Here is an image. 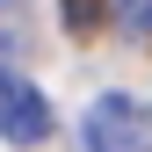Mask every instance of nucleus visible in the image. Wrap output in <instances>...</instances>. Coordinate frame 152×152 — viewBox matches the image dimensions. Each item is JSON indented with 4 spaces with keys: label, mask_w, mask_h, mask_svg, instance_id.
<instances>
[{
    "label": "nucleus",
    "mask_w": 152,
    "mask_h": 152,
    "mask_svg": "<svg viewBox=\"0 0 152 152\" xmlns=\"http://www.w3.org/2000/svg\"><path fill=\"white\" fill-rule=\"evenodd\" d=\"M65 22H72V29H94V22H102V7H94V0H65Z\"/></svg>",
    "instance_id": "nucleus-4"
},
{
    "label": "nucleus",
    "mask_w": 152,
    "mask_h": 152,
    "mask_svg": "<svg viewBox=\"0 0 152 152\" xmlns=\"http://www.w3.org/2000/svg\"><path fill=\"white\" fill-rule=\"evenodd\" d=\"M87 152H145V109L130 94H102L87 109Z\"/></svg>",
    "instance_id": "nucleus-2"
},
{
    "label": "nucleus",
    "mask_w": 152,
    "mask_h": 152,
    "mask_svg": "<svg viewBox=\"0 0 152 152\" xmlns=\"http://www.w3.org/2000/svg\"><path fill=\"white\" fill-rule=\"evenodd\" d=\"M51 102H44V87H29L22 72H0V138L7 145H44L51 138Z\"/></svg>",
    "instance_id": "nucleus-1"
},
{
    "label": "nucleus",
    "mask_w": 152,
    "mask_h": 152,
    "mask_svg": "<svg viewBox=\"0 0 152 152\" xmlns=\"http://www.w3.org/2000/svg\"><path fill=\"white\" fill-rule=\"evenodd\" d=\"M116 7H123V22L138 29V36H152V0H116Z\"/></svg>",
    "instance_id": "nucleus-3"
}]
</instances>
